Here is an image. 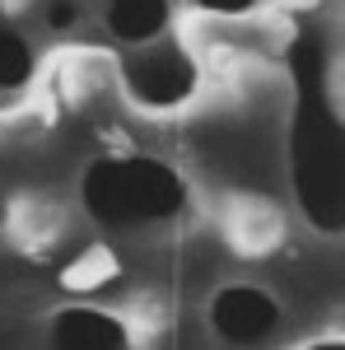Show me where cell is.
Returning <instances> with one entry per match:
<instances>
[{"label": "cell", "instance_id": "obj_2", "mask_svg": "<svg viewBox=\"0 0 345 350\" xmlns=\"http://www.w3.org/2000/svg\"><path fill=\"white\" fill-rule=\"evenodd\" d=\"M84 211L112 224V229H135V224H154L182 211L187 187L182 178L163 159H145V154H107L84 168Z\"/></svg>", "mask_w": 345, "mask_h": 350}, {"label": "cell", "instance_id": "obj_10", "mask_svg": "<svg viewBox=\"0 0 345 350\" xmlns=\"http://www.w3.org/2000/svg\"><path fill=\"white\" fill-rule=\"evenodd\" d=\"M313 350H345L341 341H322V346H313Z\"/></svg>", "mask_w": 345, "mask_h": 350}, {"label": "cell", "instance_id": "obj_7", "mask_svg": "<svg viewBox=\"0 0 345 350\" xmlns=\"http://www.w3.org/2000/svg\"><path fill=\"white\" fill-rule=\"evenodd\" d=\"M33 75V47L24 33L0 28V89H24Z\"/></svg>", "mask_w": 345, "mask_h": 350}, {"label": "cell", "instance_id": "obj_3", "mask_svg": "<svg viewBox=\"0 0 345 350\" xmlns=\"http://www.w3.org/2000/svg\"><path fill=\"white\" fill-rule=\"evenodd\" d=\"M126 89L145 108H178L196 89V66L178 42H159L126 61Z\"/></svg>", "mask_w": 345, "mask_h": 350}, {"label": "cell", "instance_id": "obj_6", "mask_svg": "<svg viewBox=\"0 0 345 350\" xmlns=\"http://www.w3.org/2000/svg\"><path fill=\"white\" fill-rule=\"evenodd\" d=\"M168 19H173L168 0H107V33L117 42H131V47L159 38Z\"/></svg>", "mask_w": 345, "mask_h": 350}, {"label": "cell", "instance_id": "obj_8", "mask_svg": "<svg viewBox=\"0 0 345 350\" xmlns=\"http://www.w3.org/2000/svg\"><path fill=\"white\" fill-rule=\"evenodd\" d=\"M47 24H52V28L80 24V5H75V0H52V5H47Z\"/></svg>", "mask_w": 345, "mask_h": 350}, {"label": "cell", "instance_id": "obj_1", "mask_svg": "<svg viewBox=\"0 0 345 350\" xmlns=\"http://www.w3.org/2000/svg\"><path fill=\"white\" fill-rule=\"evenodd\" d=\"M294 70V126H290V168L294 196L303 215L322 234H341L345 224V131L331 108L327 84V47L318 28H299L290 47Z\"/></svg>", "mask_w": 345, "mask_h": 350}, {"label": "cell", "instance_id": "obj_4", "mask_svg": "<svg viewBox=\"0 0 345 350\" xmlns=\"http://www.w3.org/2000/svg\"><path fill=\"white\" fill-rule=\"evenodd\" d=\"M210 327L229 346H262L280 327V304L257 285H229L210 304Z\"/></svg>", "mask_w": 345, "mask_h": 350}, {"label": "cell", "instance_id": "obj_5", "mask_svg": "<svg viewBox=\"0 0 345 350\" xmlns=\"http://www.w3.org/2000/svg\"><path fill=\"white\" fill-rule=\"evenodd\" d=\"M52 350H131V336L103 308H61L52 318Z\"/></svg>", "mask_w": 345, "mask_h": 350}, {"label": "cell", "instance_id": "obj_9", "mask_svg": "<svg viewBox=\"0 0 345 350\" xmlns=\"http://www.w3.org/2000/svg\"><path fill=\"white\" fill-rule=\"evenodd\" d=\"M191 5H201V10H210V14H243V10H252L257 0H191Z\"/></svg>", "mask_w": 345, "mask_h": 350}]
</instances>
